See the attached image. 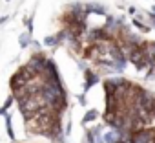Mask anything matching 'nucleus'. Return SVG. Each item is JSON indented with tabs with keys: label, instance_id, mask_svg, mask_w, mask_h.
Returning a JSON list of instances; mask_svg holds the SVG:
<instances>
[{
	"label": "nucleus",
	"instance_id": "obj_1",
	"mask_svg": "<svg viewBox=\"0 0 155 143\" xmlns=\"http://www.w3.org/2000/svg\"><path fill=\"white\" fill-rule=\"evenodd\" d=\"M131 143H155V130H139L130 138Z\"/></svg>",
	"mask_w": 155,
	"mask_h": 143
},
{
	"label": "nucleus",
	"instance_id": "obj_2",
	"mask_svg": "<svg viewBox=\"0 0 155 143\" xmlns=\"http://www.w3.org/2000/svg\"><path fill=\"white\" fill-rule=\"evenodd\" d=\"M119 141H122V136L119 130H111V132L104 134V143H119Z\"/></svg>",
	"mask_w": 155,
	"mask_h": 143
},
{
	"label": "nucleus",
	"instance_id": "obj_3",
	"mask_svg": "<svg viewBox=\"0 0 155 143\" xmlns=\"http://www.w3.org/2000/svg\"><path fill=\"white\" fill-rule=\"evenodd\" d=\"M95 83H99V77H97L95 74H91V72H86V86H84V88L90 90Z\"/></svg>",
	"mask_w": 155,
	"mask_h": 143
},
{
	"label": "nucleus",
	"instance_id": "obj_4",
	"mask_svg": "<svg viewBox=\"0 0 155 143\" xmlns=\"http://www.w3.org/2000/svg\"><path fill=\"white\" fill-rule=\"evenodd\" d=\"M18 42H20V46H22V48L29 46V42H31V33H29V31H28V33H22V35L18 37Z\"/></svg>",
	"mask_w": 155,
	"mask_h": 143
},
{
	"label": "nucleus",
	"instance_id": "obj_5",
	"mask_svg": "<svg viewBox=\"0 0 155 143\" xmlns=\"http://www.w3.org/2000/svg\"><path fill=\"white\" fill-rule=\"evenodd\" d=\"M6 130H8L9 138L15 139V132H13V125H11V116H6Z\"/></svg>",
	"mask_w": 155,
	"mask_h": 143
},
{
	"label": "nucleus",
	"instance_id": "obj_6",
	"mask_svg": "<svg viewBox=\"0 0 155 143\" xmlns=\"http://www.w3.org/2000/svg\"><path fill=\"white\" fill-rule=\"evenodd\" d=\"M95 117H97V110H90V112L84 116V119H82V121H84V123H88V121H93Z\"/></svg>",
	"mask_w": 155,
	"mask_h": 143
},
{
	"label": "nucleus",
	"instance_id": "obj_7",
	"mask_svg": "<svg viewBox=\"0 0 155 143\" xmlns=\"http://www.w3.org/2000/svg\"><path fill=\"white\" fill-rule=\"evenodd\" d=\"M57 42H58V37H46L44 39V44L46 46H55Z\"/></svg>",
	"mask_w": 155,
	"mask_h": 143
},
{
	"label": "nucleus",
	"instance_id": "obj_8",
	"mask_svg": "<svg viewBox=\"0 0 155 143\" xmlns=\"http://www.w3.org/2000/svg\"><path fill=\"white\" fill-rule=\"evenodd\" d=\"M86 11H95V13H104V8H101V6H88V8H86Z\"/></svg>",
	"mask_w": 155,
	"mask_h": 143
},
{
	"label": "nucleus",
	"instance_id": "obj_9",
	"mask_svg": "<svg viewBox=\"0 0 155 143\" xmlns=\"http://www.w3.org/2000/svg\"><path fill=\"white\" fill-rule=\"evenodd\" d=\"M13 99H15V96H9V97L6 99V103H4V106H2V108H4L6 112H8V108L11 106V103H13Z\"/></svg>",
	"mask_w": 155,
	"mask_h": 143
},
{
	"label": "nucleus",
	"instance_id": "obj_10",
	"mask_svg": "<svg viewBox=\"0 0 155 143\" xmlns=\"http://www.w3.org/2000/svg\"><path fill=\"white\" fill-rule=\"evenodd\" d=\"M150 19H151V24L155 26V13H150Z\"/></svg>",
	"mask_w": 155,
	"mask_h": 143
},
{
	"label": "nucleus",
	"instance_id": "obj_11",
	"mask_svg": "<svg viewBox=\"0 0 155 143\" xmlns=\"http://www.w3.org/2000/svg\"><path fill=\"white\" fill-rule=\"evenodd\" d=\"M153 11H155V8H153Z\"/></svg>",
	"mask_w": 155,
	"mask_h": 143
},
{
	"label": "nucleus",
	"instance_id": "obj_12",
	"mask_svg": "<svg viewBox=\"0 0 155 143\" xmlns=\"http://www.w3.org/2000/svg\"><path fill=\"white\" fill-rule=\"evenodd\" d=\"M119 143H122V141H119Z\"/></svg>",
	"mask_w": 155,
	"mask_h": 143
},
{
	"label": "nucleus",
	"instance_id": "obj_13",
	"mask_svg": "<svg viewBox=\"0 0 155 143\" xmlns=\"http://www.w3.org/2000/svg\"><path fill=\"white\" fill-rule=\"evenodd\" d=\"M8 2H9V0H8Z\"/></svg>",
	"mask_w": 155,
	"mask_h": 143
}]
</instances>
